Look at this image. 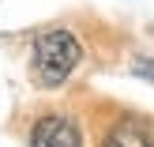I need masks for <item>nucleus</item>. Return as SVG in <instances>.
Listing matches in <instances>:
<instances>
[{
  "label": "nucleus",
  "instance_id": "obj_3",
  "mask_svg": "<svg viewBox=\"0 0 154 147\" xmlns=\"http://www.w3.org/2000/svg\"><path fill=\"white\" fill-rule=\"evenodd\" d=\"M102 147H154V136L147 128H139L135 121H120L117 128H109Z\"/></svg>",
  "mask_w": 154,
  "mask_h": 147
},
{
  "label": "nucleus",
  "instance_id": "obj_2",
  "mask_svg": "<svg viewBox=\"0 0 154 147\" xmlns=\"http://www.w3.org/2000/svg\"><path fill=\"white\" fill-rule=\"evenodd\" d=\"M30 147H83V136H79V128H75L68 117L49 113V117H42L34 125Z\"/></svg>",
  "mask_w": 154,
  "mask_h": 147
},
{
  "label": "nucleus",
  "instance_id": "obj_1",
  "mask_svg": "<svg viewBox=\"0 0 154 147\" xmlns=\"http://www.w3.org/2000/svg\"><path fill=\"white\" fill-rule=\"evenodd\" d=\"M83 49L72 30H45L34 42V83L38 87H60L79 68Z\"/></svg>",
  "mask_w": 154,
  "mask_h": 147
}]
</instances>
